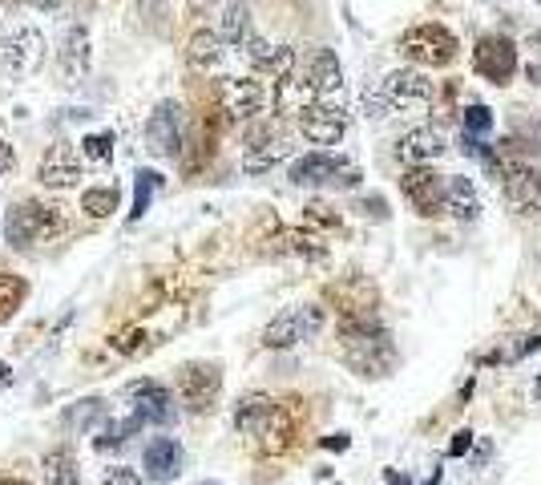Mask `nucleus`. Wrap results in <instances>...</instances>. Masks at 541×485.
<instances>
[{"label": "nucleus", "mask_w": 541, "mask_h": 485, "mask_svg": "<svg viewBox=\"0 0 541 485\" xmlns=\"http://www.w3.org/2000/svg\"><path fill=\"white\" fill-rule=\"evenodd\" d=\"M291 150H295V146L283 138V130H279L275 122H263V126H255V130L247 134L243 170H247V174H267L271 166L287 162V158H291Z\"/></svg>", "instance_id": "nucleus-8"}, {"label": "nucleus", "mask_w": 541, "mask_h": 485, "mask_svg": "<svg viewBox=\"0 0 541 485\" xmlns=\"http://www.w3.org/2000/svg\"><path fill=\"white\" fill-rule=\"evenodd\" d=\"M380 89L388 93L392 110L420 106V102H428V97H432V81H428L420 69H396V73H388V77H384V85H380Z\"/></svg>", "instance_id": "nucleus-19"}, {"label": "nucleus", "mask_w": 541, "mask_h": 485, "mask_svg": "<svg viewBox=\"0 0 541 485\" xmlns=\"http://www.w3.org/2000/svg\"><path fill=\"white\" fill-rule=\"evenodd\" d=\"M529 45H533V49H537V57H541V33H533V37H529Z\"/></svg>", "instance_id": "nucleus-43"}, {"label": "nucleus", "mask_w": 541, "mask_h": 485, "mask_svg": "<svg viewBox=\"0 0 541 485\" xmlns=\"http://www.w3.org/2000/svg\"><path fill=\"white\" fill-rule=\"evenodd\" d=\"M126 397L134 401V417L142 425H170L174 421V393L158 380H134L126 388Z\"/></svg>", "instance_id": "nucleus-14"}, {"label": "nucleus", "mask_w": 541, "mask_h": 485, "mask_svg": "<svg viewBox=\"0 0 541 485\" xmlns=\"http://www.w3.org/2000/svg\"><path fill=\"white\" fill-rule=\"evenodd\" d=\"M271 81H287L291 73H295V49H287V45H279L275 49V57L267 61V69H263Z\"/></svg>", "instance_id": "nucleus-33"}, {"label": "nucleus", "mask_w": 541, "mask_h": 485, "mask_svg": "<svg viewBox=\"0 0 541 485\" xmlns=\"http://www.w3.org/2000/svg\"><path fill=\"white\" fill-rule=\"evenodd\" d=\"M340 352L360 376H388L396 368V348L372 312H348L340 320Z\"/></svg>", "instance_id": "nucleus-1"}, {"label": "nucleus", "mask_w": 541, "mask_h": 485, "mask_svg": "<svg viewBox=\"0 0 541 485\" xmlns=\"http://www.w3.org/2000/svg\"><path fill=\"white\" fill-rule=\"evenodd\" d=\"M105 417V405L97 401V397H85V401H77L69 413H65V425L69 429H89L93 421H101Z\"/></svg>", "instance_id": "nucleus-30"}, {"label": "nucleus", "mask_w": 541, "mask_h": 485, "mask_svg": "<svg viewBox=\"0 0 541 485\" xmlns=\"http://www.w3.org/2000/svg\"><path fill=\"white\" fill-rule=\"evenodd\" d=\"M445 182H449V178H441L432 166H408L404 178H400V190H404V199H408L420 215L437 219V215L445 211Z\"/></svg>", "instance_id": "nucleus-9"}, {"label": "nucleus", "mask_w": 541, "mask_h": 485, "mask_svg": "<svg viewBox=\"0 0 541 485\" xmlns=\"http://www.w3.org/2000/svg\"><path fill=\"white\" fill-rule=\"evenodd\" d=\"M81 154H85L89 162H110V158H114V134H110V130L85 134V138H81Z\"/></svg>", "instance_id": "nucleus-31"}, {"label": "nucleus", "mask_w": 541, "mask_h": 485, "mask_svg": "<svg viewBox=\"0 0 541 485\" xmlns=\"http://www.w3.org/2000/svg\"><path fill=\"white\" fill-rule=\"evenodd\" d=\"M445 154V138L432 130V126H420V130H408L400 142H396V158L404 166H432Z\"/></svg>", "instance_id": "nucleus-21"}, {"label": "nucleus", "mask_w": 541, "mask_h": 485, "mask_svg": "<svg viewBox=\"0 0 541 485\" xmlns=\"http://www.w3.org/2000/svg\"><path fill=\"white\" fill-rule=\"evenodd\" d=\"M428 485H441V473H432V477H428Z\"/></svg>", "instance_id": "nucleus-44"}, {"label": "nucleus", "mask_w": 541, "mask_h": 485, "mask_svg": "<svg viewBox=\"0 0 541 485\" xmlns=\"http://www.w3.org/2000/svg\"><path fill=\"white\" fill-rule=\"evenodd\" d=\"M291 182L295 186H328V182L332 186H360V170L332 150H311L291 162Z\"/></svg>", "instance_id": "nucleus-3"}, {"label": "nucleus", "mask_w": 541, "mask_h": 485, "mask_svg": "<svg viewBox=\"0 0 541 485\" xmlns=\"http://www.w3.org/2000/svg\"><path fill=\"white\" fill-rule=\"evenodd\" d=\"M57 223H61V219H57V207H45V203H17V207H9V215H5V239H9V247L25 251V247H33L41 235H49Z\"/></svg>", "instance_id": "nucleus-5"}, {"label": "nucleus", "mask_w": 541, "mask_h": 485, "mask_svg": "<svg viewBox=\"0 0 541 485\" xmlns=\"http://www.w3.org/2000/svg\"><path fill=\"white\" fill-rule=\"evenodd\" d=\"M307 85L315 93V102H328V106H344V69L340 57L332 49H315L307 61Z\"/></svg>", "instance_id": "nucleus-12"}, {"label": "nucleus", "mask_w": 541, "mask_h": 485, "mask_svg": "<svg viewBox=\"0 0 541 485\" xmlns=\"http://www.w3.org/2000/svg\"><path fill=\"white\" fill-rule=\"evenodd\" d=\"M89 61H93L89 29H85V25H69V29H65V37H61V49H57L61 77H65V81H81V77L89 73Z\"/></svg>", "instance_id": "nucleus-18"}, {"label": "nucleus", "mask_w": 541, "mask_h": 485, "mask_svg": "<svg viewBox=\"0 0 541 485\" xmlns=\"http://www.w3.org/2000/svg\"><path fill=\"white\" fill-rule=\"evenodd\" d=\"M5 5H33V0H5Z\"/></svg>", "instance_id": "nucleus-45"}, {"label": "nucleus", "mask_w": 541, "mask_h": 485, "mask_svg": "<svg viewBox=\"0 0 541 485\" xmlns=\"http://www.w3.org/2000/svg\"><path fill=\"white\" fill-rule=\"evenodd\" d=\"M81 158H85V154L73 150V146H53V150L41 158V166H37L41 186H53V190L77 186V182L85 178V162H81Z\"/></svg>", "instance_id": "nucleus-17"}, {"label": "nucleus", "mask_w": 541, "mask_h": 485, "mask_svg": "<svg viewBox=\"0 0 541 485\" xmlns=\"http://www.w3.org/2000/svg\"><path fill=\"white\" fill-rule=\"evenodd\" d=\"M445 211L453 219H461V223H473L481 215V199H477V190H473V182L465 174H449V182H445Z\"/></svg>", "instance_id": "nucleus-23"}, {"label": "nucleus", "mask_w": 541, "mask_h": 485, "mask_svg": "<svg viewBox=\"0 0 541 485\" xmlns=\"http://www.w3.org/2000/svg\"><path fill=\"white\" fill-rule=\"evenodd\" d=\"M21 300H25V283L13 279L9 271H0V324H5V320L17 312Z\"/></svg>", "instance_id": "nucleus-29"}, {"label": "nucleus", "mask_w": 541, "mask_h": 485, "mask_svg": "<svg viewBox=\"0 0 541 485\" xmlns=\"http://www.w3.org/2000/svg\"><path fill=\"white\" fill-rule=\"evenodd\" d=\"M219 102H223L227 118L251 122V118H259L263 106H267V89H263L255 77H227L223 89H219Z\"/></svg>", "instance_id": "nucleus-15"}, {"label": "nucleus", "mask_w": 541, "mask_h": 485, "mask_svg": "<svg viewBox=\"0 0 541 485\" xmlns=\"http://www.w3.org/2000/svg\"><path fill=\"white\" fill-rule=\"evenodd\" d=\"M101 485H142V477L134 469H126V465H114V469H105Z\"/></svg>", "instance_id": "nucleus-37"}, {"label": "nucleus", "mask_w": 541, "mask_h": 485, "mask_svg": "<svg viewBox=\"0 0 541 485\" xmlns=\"http://www.w3.org/2000/svg\"><path fill=\"white\" fill-rule=\"evenodd\" d=\"M493 130V114H489V106H469L465 110V134H473V138H485Z\"/></svg>", "instance_id": "nucleus-34"}, {"label": "nucleus", "mask_w": 541, "mask_h": 485, "mask_svg": "<svg viewBox=\"0 0 541 485\" xmlns=\"http://www.w3.org/2000/svg\"><path fill=\"white\" fill-rule=\"evenodd\" d=\"M122 207V190L110 182V186H89L85 194H81V211L89 215V219H110L114 211Z\"/></svg>", "instance_id": "nucleus-26"}, {"label": "nucleus", "mask_w": 541, "mask_h": 485, "mask_svg": "<svg viewBox=\"0 0 541 485\" xmlns=\"http://www.w3.org/2000/svg\"><path fill=\"white\" fill-rule=\"evenodd\" d=\"M469 441H473V433H457V441H453V457H461V453L469 449Z\"/></svg>", "instance_id": "nucleus-39"}, {"label": "nucleus", "mask_w": 541, "mask_h": 485, "mask_svg": "<svg viewBox=\"0 0 541 485\" xmlns=\"http://www.w3.org/2000/svg\"><path fill=\"white\" fill-rule=\"evenodd\" d=\"M319 328H323V308H315V304L291 308V312L275 316V320L263 328V348H295V344L311 340Z\"/></svg>", "instance_id": "nucleus-7"}, {"label": "nucleus", "mask_w": 541, "mask_h": 485, "mask_svg": "<svg viewBox=\"0 0 541 485\" xmlns=\"http://www.w3.org/2000/svg\"><path fill=\"white\" fill-rule=\"evenodd\" d=\"M219 61H223V37L210 29H198L186 45V65L194 73H210V69H219Z\"/></svg>", "instance_id": "nucleus-24"}, {"label": "nucleus", "mask_w": 541, "mask_h": 485, "mask_svg": "<svg viewBox=\"0 0 541 485\" xmlns=\"http://www.w3.org/2000/svg\"><path fill=\"white\" fill-rule=\"evenodd\" d=\"M400 53L416 65H449L457 57V37L445 25H416L400 37Z\"/></svg>", "instance_id": "nucleus-4"}, {"label": "nucleus", "mask_w": 541, "mask_h": 485, "mask_svg": "<svg viewBox=\"0 0 541 485\" xmlns=\"http://www.w3.org/2000/svg\"><path fill=\"white\" fill-rule=\"evenodd\" d=\"M247 33H251V13H247L243 0H235V5H227V9H223L219 37H223V41H231V45H243V41H247Z\"/></svg>", "instance_id": "nucleus-27"}, {"label": "nucleus", "mask_w": 541, "mask_h": 485, "mask_svg": "<svg viewBox=\"0 0 541 485\" xmlns=\"http://www.w3.org/2000/svg\"><path fill=\"white\" fill-rule=\"evenodd\" d=\"M537 344H541L537 336H513V344H505V348H501V352H493L489 360H509V364H513V360H521V356H529V352H533Z\"/></svg>", "instance_id": "nucleus-35"}, {"label": "nucleus", "mask_w": 541, "mask_h": 485, "mask_svg": "<svg viewBox=\"0 0 541 485\" xmlns=\"http://www.w3.org/2000/svg\"><path fill=\"white\" fill-rule=\"evenodd\" d=\"M182 445L174 437H154L146 449H142V465L150 473V481H174L182 473Z\"/></svg>", "instance_id": "nucleus-22"}, {"label": "nucleus", "mask_w": 541, "mask_h": 485, "mask_svg": "<svg viewBox=\"0 0 541 485\" xmlns=\"http://www.w3.org/2000/svg\"><path fill=\"white\" fill-rule=\"evenodd\" d=\"M388 110H392V102H388L384 89H380V93H376V89L364 93V114H368V118H388Z\"/></svg>", "instance_id": "nucleus-36"}, {"label": "nucleus", "mask_w": 541, "mask_h": 485, "mask_svg": "<svg viewBox=\"0 0 541 485\" xmlns=\"http://www.w3.org/2000/svg\"><path fill=\"white\" fill-rule=\"evenodd\" d=\"M174 393L190 413H210L223 397V368L214 360H190L174 376Z\"/></svg>", "instance_id": "nucleus-2"}, {"label": "nucleus", "mask_w": 541, "mask_h": 485, "mask_svg": "<svg viewBox=\"0 0 541 485\" xmlns=\"http://www.w3.org/2000/svg\"><path fill=\"white\" fill-rule=\"evenodd\" d=\"M17 166V154H13V146L9 142H0V174H9Z\"/></svg>", "instance_id": "nucleus-38"}, {"label": "nucleus", "mask_w": 541, "mask_h": 485, "mask_svg": "<svg viewBox=\"0 0 541 485\" xmlns=\"http://www.w3.org/2000/svg\"><path fill=\"white\" fill-rule=\"evenodd\" d=\"M505 203L513 211H541V170L529 162L505 166Z\"/></svg>", "instance_id": "nucleus-16"}, {"label": "nucleus", "mask_w": 541, "mask_h": 485, "mask_svg": "<svg viewBox=\"0 0 541 485\" xmlns=\"http://www.w3.org/2000/svg\"><path fill=\"white\" fill-rule=\"evenodd\" d=\"M41 61H45V37H41V29H33V25H21L13 37L0 41V65H5V73H9L13 81L33 77V73L41 69Z\"/></svg>", "instance_id": "nucleus-6"}, {"label": "nucleus", "mask_w": 541, "mask_h": 485, "mask_svg": "<svg viewBox=\"0 0 541 485\" xmlns=\"http://www.w3.org/2000/svg\"><path fill=\"white\" fill-rule=\"evenodd\" d=\"M146 146L158 158H174L182 150V106L178 102H158L150 122H146Z\"/></svg>", "instance_id": "nucleus-13"}, {"label": "nucleus", "mask_w": 541, "mask_h": 485, "mask_svg": "<svg viewBox=\"0 0 541 485\" xmlns=\"http://www.w3.org/2000/svg\"><path fill=\"white\" fill-rule=\"evenodd\" d=\"M33 5H37V9H57L61 0H33Z\"/></svg>", "instance_id": "nucleus-41"}, {"label": "nucleus", "mask_w": 541, "mask_h": 485, "mask_svg": "<svg viewBox=\"0 0 541 485\" xmlns=\"http://www.w3.org/2000/svg\"><path fill=\"white\" fill-rule=\"evenodd\" d=\"M517 45L509 37H485L473 49V69L489 81V85H509V77L517 73Z\"/></svg>", "instance_id": "nucleus-11"}, {"label": "nucleus", "mask_w": 541, "mask_h": 485, "mask_svg": "<svg viewBox=\"0 0 541 485\" xmlns=\"http://www.w3.org/2000/svg\"><path fill=\"white\" fill-rule=\"evenodd\" d=\"M537 397H541V380H537Z\"/></svg>", "instance_id": "nucleus-46"}, {"label": "nucleus", "mask_w": 541, "mask_h": 485, "mask_svg": "<svg viewBox=\"0 0 541 485\" xmlns=\"http://www.w3.org/2000/svg\"><path fill=\"white\" fill-rule=\"evenodd\" d=\"M243 53H247V61H251L255 69H267V61L275 57V45H267V41L251 29V33H247V41H243Z\"/></svg>", "instance_id": "nucleus-32"}, {"label": "nucleus", "mask_w": 541, "mask_h": 485, "mask_svg": "<svg viewBox=\"0 0 541 485\" xmlns=\"http://www.w3.org/2000/svg\"><path fill=\"white\" fill-rule=\"evenodd\" d=\"M348 130V114L344 106H328V102H307L299 110V134L311 146H336Z\"/></svg>", "instance_id": "nucleus-10"}, {"label": "nucleus", "mask_w": 541, "mask_h": 485, "mask_svg": "<svg viewBox=\"0 0 541 485\" xmlns=\"http://www.w3.org/2000/svg\"><path fill=\"white\" fill-rule=\"evenodd\" d=\"M0 485H29V481H21V477H0Z\"/></svg>", "instance_id": "nucleus-42"}, {"label": "nucleus", "mask_w": 541, "mask_h": 485, "mask_svg": "<svg viewBox=\"0 0 541 485\" xmlns=\"http://www.w3.org/2000/svg\"><path fill=\"white\" fill-rule=\"evenodd\" d=\"M41 473H45V485H77L81 481V465H77V453L57 445L41 457Z\"/></svg>", "instance_id": "nucleus-25"}, {"label": "nucleus", "mask_w": 541, "mask_h": 485, "mask_svg": "<svg viewBox=\"0 0 541 485\" xmlns=\"http://www.w3.org/2000/svg\"><path fill=\"white\" fill-rule=\"evenodd\" d=\"M158 186H162V174H158V170H142V174H138V186H134V215H130V219H142V215L150 211Z\"/></svg>", "instance_id": "nucleus-28"}, {"label": "nucleus", "mask_w": 541, "mask_h": 485, "mask_svg": "<svg viewBox=\"0 0 541 485\" xmlns=\"http://www.w3.org/2000/svg\"><path fill=\"white\" fill-rule=\"evenodd\" d=\"M275 413H279V401H275V397H267V393H247V397H239V405H235V429H239L243 437H263V433L271 429Z\"/></svg>", "instance_id": "nucleus-20"}, {"label": "nucleus", "mask_w": 541, "mask_h": 485, "mask_svg": "<svg viewBox=\"0 0 541 485\" xmlns=\"http://www.w3.org/2000/svg\"><path fill=\"white\" fill-rule=\"evenodd\" d=\"M525 77H529V81H533V85H541V65H537V61H533V65H529V69H525Z\"/></svg>", "instance_id": "nucleus-40"}]
</instances>
